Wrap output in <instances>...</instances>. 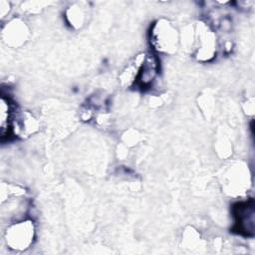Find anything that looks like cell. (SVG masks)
I'll use <instances>...</instances> for the list:
<instances>
[{
    "instance_id": "obj_1",
    "label": "cell",
    "mask_w": 255,
    "mask_h": 255,
    "mask_svg": "<svg viewBox=\"0 0 255 255\" xmlns=\"http://www.w3.org/2000/svg\"><path fill=\"white\" fill-rule=\"evenodd\" d=\"M34 227L30 220L11 223L7 226L4 238L7 246L13 250H25L33 240Z\"/></svg>"
},
{
    "instance_id": "obj_4",
    "label": "cell",
    "mask_w": 255,
    "mask_h": 255,
    "mask_svg": "<svg viewBox=\"0 0 255 255\" xmlns=\"http://www.w3.org/2000/svg\"><path fill=\"white\" fill-rule=\"evenodd\" d=\"M157 61L153 56H147L145 59H143L142 66L140 67L138 71V82L140 83V86L143 88L148 87L151 82L155 79L157 75Z\"/></svg>"
},
{
    "instance_id": "obj_3",
    "label": "cell",
    "mask_w": 255,
    "mask_h": 255,
    "mask_svg": "<svg viewBox=\"0 0 255 255\" xmlns=\"http://www.w3.org/2000/svg\"><path fill=\"white\" fill-rule=\"evenodd\" d=\"M253 214L252 201L238 203L234 207L235 229L238 233L249 236L253 232Z\"/></svg>"
},
{
    "instance_id": "obj_2",
    "label": "cell",
    "mask_w": 255,
    "mask_h": 255,
    "mask_svg": "<svg viewBox=\"0 0 255 255\" xmlns=\"http://www.w3.org/2000/svg\"><path fill=\"white\" fill-rule=\"evenodd\" d=\"M16 121V107L5 95L0 99V135L1 138L9 137L14 131Z\"/></svg>"
}]
</instances>
